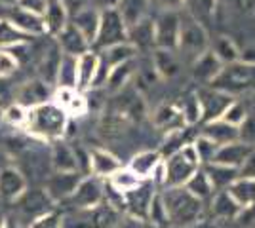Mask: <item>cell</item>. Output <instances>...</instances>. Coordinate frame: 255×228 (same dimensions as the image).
<instances>
[{
  "label": "cell",
  "mask_w": 255,
  "mask_h": 228,
  "mask_svg": "<svg viewBox=\"0 0 255 228\" xmlns=\"http://www.w3.org/2000/svg\"><path fill=\"white\" fill-rule=\"evenodd\" d=\"M160 196L166 207L168 225L173 228L196 227L204 219V202L185 186H166Z\"/></svg>",
  "instance_id": "1"
},
{
  "label": "cell",
  "mask_w": 255,
  "mask_h": 228,
  "mask_svg": "<svg viewBox=\"0 0 255 228\" xmlns=\"http://www.w3.org/2000/svg\"><path fill=\"white\" fill-rule=\"evenodd\" d=\"M69 116L55 101H48L38 107L27 109L25 130L40 141H61L69 126Z\"/></svg>",
  "instance_id": "2"
},
{
  "label": "cell",
  "mask_w": 255,
  "mask_h": 228,
  "mask_svg": "<svg viewBox=\"0 0 255 228\" xmlns=\"http://www.w3.org/2000/svg\"><path fill=\"white\" fill-rule=\"evenodd\" d=\"M202 167L194 145L189 143L164 160V186H185L192 175Z\"/></svg>",
  "instance_id": "3"
},
{
  "label": "cell",
  "mask_w": 255,
  "mask_h": 228,
  "mask_svg": "<svg viewBox=\"0 0 255 228\" xmlns=\"http://www.w3.org/2000/svg\"><path fill=\"white\" fill-rule=\"evenodd\" d=\"M181 17L179 27V42H177V52L181 57H185L187 61H194L198 59L204 52L210 50V38L200 21H196L189 11H185Z\"/></svg>",
  "instance_id": "4"
},
{
  "label": "cell",
  "mask_w": 255,
  "mask_h": 228,
  "mask_svg": "<svg viewBox=\"0 0 255 228\" xmlns=\"http://www.w3.org/2000/svg\"><path fill=\"white\" fill-rule=\"evenodd\" d=\"M15 223L21 228H29L42 215L53 211V200L46 190H25L15 202Z\"/></svg>",
  "instance_id": "5"
},
{
  "label": "cell",
  "mask_w": 255,
  "mask_h": 228,
  "mask_svg": "<svg viewBox=\"0 0 255 228\" xmlns=\"http://www.w3.org/2000/svg\"><path fill=\"white\" fill-rule=\"evenodd\" d=\"M255 80V67L242 63V61H236L231 65H223L221 73L215 76L210 86L225 91L229 95L238 93V91H244L246 87L252 86V82Z\"/></svg>",
  "instance_id": "6"
},
{
  "label": "cell",
  "mask_w": 255,
  "mask_h": 228,
  "mask_svg": "<svg viewBox=\"0 0 255 228\" xmlns=\"http://www.w3.org/2000/svg\"><path fill=\"white\" fill-rule=\"evenodd\" d=\"M122 42H128V25L124 17L118 10H103L94 46H97L99 50H105L109 46Z\"/></svg>",
  "instance_id": "7"
},
{
  "label": "cell",
  "mask_w": 255,
  "mask_h": 228,
  "mask_svg": "<svg viewBox=\"0 0 255 228\" xmlns=\"http://www.w3.org/2000/svg\"><path fill=\"white\" fill-rule=\"evenodd\" d=\"M67 221H71L69 228H115L118 225V211L113 204H99L96 207L78 209V213Z\"/></svg>",
  "instance_id": "8"
},
{
  "label": "cell",
  "mask_w": 255,
  "mask_h": 228,
  "mask_svg": "<svg viewBox=\"0 0 255 228\" xmlns=\"http://www.w3.org/2000/svg\"><path fill=\"white\" fill-rule=\"evenodd\" d=\"M179 27H181L179 11H171V10L160 11V15L154 19V48L177 52Z\"/></svg>",
  "instance_id": "9"
},
{
  "label": "cell",
  "mask_w": 255,
  "mask_h": 228,
  "mask_svg": "<svg viewBox=\"0 0 255 228\" xmlns=\"http://www.w3.org/2000/svg\"><path fill=\"white\" fill-rule=\"evenodd\" d=\"M103 198H105V190L101 185V179L96 175H88V177H82L76 190L65 202L76 209H88V207L103 204Z\"/></svg>",
  "instance_id": "10"
},
{
  "label": "cell",
  "mask_w": 255,
  "mask_h": 228,
  "mask_svg": "<svg viewBox=\"0 0 255 228\" xmlns=\"http://www.w3.org/2000/svg\"><path fill=\"white\" fill-rule=\"evenodd\" d=\"M196 97L200 103V110H202V120L204 122H213L219 120L225 114V110L231 107L234 99L233 95L219 91L215 87H202L196 91Z\"/></svg>",
  "instance_id": "11"
},
{
  "label": "cell",
  "mask_w": 255,
  "mask_h": 228,
  "mask_svg": "<svg viewBox=\"0 0 255 228\" xmlns=\"http://www.w3.org/2000/svg\"><path fill=\"white\" fill-rule=\"evenodd\" d=\"M80 181H82V175L78 171H55L48 177L44 190L53 202H65L76 190Z\"/></svg>",
  "instance_id": "12"
},
{
  "label": "cell",
  "mask_w": 255,
  "mask_h": 228,
  "mask_svg": "<svg viewBox=\"0 0 255 228\" xmlns=\"http://www.w3.org/2000/svg\"><path fill=\"white\" fill-rule=\"evenodd\" d=\"M152 126L158 131L168 133V135L189 128L183 110L177 105H171V103H164V105H160L158 109L154 110V114H152Z\"/></svg>",
  "instance_id": "13"
},
{
  "label": "cell",
  "mask_w": 255,
  "mask_h": 228,
  "mask_svg": "<svg viewBox=\"0 0 255 228\" xmlns=\"http://www.w3.org/2000/svg\"><path fill=\"white\" fill-rule=\"evenodd\" d=\"M52 84L44 82L42 78H34L25 82L19 89H17V105H21L25 109H32V107H38L42 103L52 101L53 91L50 89Z\"/></svg>",
  "instance_id": "14"
},
{
  "label": "cell",
  "mask_w": 255,
  "mask_h": 228,
  "mask_svg": "<svg viewBox=\"0 0 255 228\" xmlns=\"http://www.w3.org/2000/svg\"><path fill=\"white\" fill-rule=\"evenodd\" d=\"M52 101H55L67 112L69 118H82L84 114H88V109H90L86 95L76 87H57Z\"/></svg>",
  "instance_id": "15"
},
{
  "label": "cell",
  "mask_w": 255,
  "mask_h": 228,
  "mask_svg": "<svg viewBox=\"0 0 255 228\" xmlns=\"http://www.w3.org/2000/svg\"><path fill=\"white\" fill-rule=\"evenodd\" d=\"M154 188H150L149 181H145L143 185L128 192V194L122 196V207L126 209L131 217H135L137 221H147V213H149V206L150 200H152V192Z\"/></svg>",
  "instance_id": "16"
},
{
  "label": "cell",
  "mask_w": 255,
  "mask_h": 228,
  "mask_svg": "<svg viewBox=\"0 0 255 228\" xmlns=\"http://www.w3.org/2000/svg\"><path fill=\"white\" fill-rule=\"evenodd\" d=\"M8 8V15L6 19L17 27L21 33L29 34V36H42L46 34V23H44V17L40 15H34L31 11L21 10L17 6H6Z\"/></svg>",
  "instance_id": "17"
},
{
  "label": "cell",
  "mask_w": 255,
  "mask_h": 228,
  "mask_svg": "<svg viewBox=\"0 0 255 228\" xmlns=\"http://www.w3.org/2000/svg\"><path fill=\"white\" fill-rule=\"evenodd\" d=\"M97 75H99V54L96 52H86L78 57L76 65V89L78 91H88L96 86Z\"/></svg>",
  "instance_id": "18"
},
{
  "label": "cell",
  "mask_w": 255,
  "mask_h": 228,
  "mask_svg": "<svg viewBox=\"0 0 255 228\" xmlns=\"http://www.w3.org/2000/svg\"><path fill=\"white\" fill-rule=\"evenodd\" d=\"M27 190V179L19 169L6 165L0 169V200L15 202Z\"/></svg>",
  "instance_id": "19"
},
{
  "label": "cell",
  "mask_w": 255,
  "mask_h": 228,
  "mask_svg": "<svg viewBox=\"0 0 255 228\" xmlns=\"http://www.w3.org/2000/svg\"><path fill=\"white\" fill-rule=\"evenodd\" d=\"M254 151V145H248L244 141L229 143V145L219 147V151H217L215 158H213V163H221V165H229V167H234V169H240L242 163L248 160V156Z\"/></svg>",
  "instance_id": "20"
},
{
  "label": "cell",
  "mask_w": 255,
  "mask_h": 228,
  "mask_svg": "<svg viewBox=\"0 0 255 228\" xmlns=\"http://www.w3.org/2000/svg\"><path fill=\"white\" fill-rule=\"evenodd\" d=\"M57 44H59V52L67 55H73V57H80L82 54L92 50V44L84 38V34L76 29L73 23L69 21L61 33L55 36Z\"/></svg>",
  "instance_id": "21"
},
{
  "label": "cell",
  "mask_w": 255,
  "mask_h": 228,
  "mask_svg": "<svg viewBox=\"0 0 255 228\" xmlns=\"http://www.w3.org/2000/svg\"><path fill=\"white\" fill-rule=\"evenodd\" d=\"M122 167L120 158L115 156L111 151L107 149H92L90 151V175H96L99 179L103 177H111L113 173H117Z\"/></svg>",
  "instance_id": "22"
},
{
  "label": "cell",
  "mask_w": 255,
  "mask_h": 228,
  "mask_svg": "<svg viewBox=\"0 0 255 228\" xmlns=\"http://www.w3.org/2000/svg\"><path fill=\"white\" fill-rule=\"evenodd\" d=\"M164 162L162 160V154L158 151H141L137 154L131 156V160L128 163L126 167L129 171L137 175L139 179L143 181H150L154 171L158 169V165Z\"/></svg>",
  "instance_id": "23"
},
{
  "label": "cell",
  "mask_w": 255,
  "mask_h": 228,
  "mask_svg": "<svg viewBox=\"0 0 255 228\" xmlns=\"http://www.w3.org/2000/svg\"><path fill=\"white\" fill-rule=\"evenodd\" d=\"M200 135L212 139L219 147H223V145H229V143L240 141V128L219 118V120H213V122H206V126H204Z\"/></svg>",
  "instance_id": "24"
},
{
  "label": "cell",
  "mask_w": 255,
  "mask_h": 228,
  "mask_svg": "<svg viewBox=\"0 0 255 228\" xmlns=\"http://www.w3.org/2000/svg\"><path fill=\"white\" fill-rule=\"evenodd\" d=\"M150 63L154 67L156 75H158L160 80H171L179 75V57L175 52L171 50H162V48H154L152 52V57H150Z\"/></svg>",
  "instance_id": "25"
},
{
  "label": "cell",
  "mask_w": 255,
  "mask_h": 228,
  "mask_svg": "<svg viewBox=\"0 0 255 228\" xmlns=\"http://www.w3.org/2000/svg\"><path fill=\"white\" fill-rule=\"evenodd\" d=\"M221 69H223V63L215 57L212 50L204 52L198 59L192 61V76L194 80L204 82V84H212L215 76L221 73Z\"/></svg>",
  "instance_id": "26"
},
{
  "label": "cell",
  "mask_w": 255,
  "mask_h": 228,
  "mask_svg": "<svg viewBox=\"0 0 255 228\" xmlns=\"http://www.w3.org/2000/svg\"><path fill=\"white\" fill-rule=\"evenodd\" d=\"M99 21H101V11L97 10V8H88V6H86L84 10L76 11L75 15H73V19H71V23L84 34V38L92 46L96 42L97 31H99Z\"/></svg>",
  "instance_id": "27"
},
{
  "label": "cell",
  "mask_w": 255,
  "mask_h": 228,
  "mask_svg": "<svg viewBox=\"0 0 255 228\" xmlns=\"http://www.w3.org/2000/svg\"><path fill=\"white\" fill-rule=\"evenodd\" d=\"M128 42L135 50H150L154 46V21L143 17L135 25L128 27Z\"/></svg>",
  "instance_id": "28"
},
{
  "label": "cell",
  "mask_w": 255,
  "mask_h": 228,
  "mask_svg": "<svg viewBox=\"0 0 255 228\" xmlns=\"http://www.w3.org/2000/svg\"><path fill=\"white\" fill-rule=\"evenodd\" d=\"M227 192L231 194V198L242 209L255 206V179L238 175V179L231 183V186L227 188Z\"/></svg>",
  "instance_id": "29"
},
{
  "label": "cell",
  "mask_w": 255,
  "mask_h": 228,
  "mask_svg": "<svg viewBox=\"0 0 255 228\" xmlns=\"http://www.w3.org/2000/svg\"><path fill=\"white\" fill-rule=\"evenodd\" d=\"M135 75V59H129L126 63H120L115 69L109 71V76L105 80V87L111 93H118L122 91L126 84H129L131 76Z\"/></svg>",
  "instance_id": "30"
},
{
  "label": "cell",
  "mask_w": 255,
  "mask_h": 228,
  "mask_svg": "<svg viewBox=\"0 0 255 228\" xmlns=\"http://www.w3.org/2000/svg\"><path fill=\"white\" fill-rule=\"evenodd\" d=\"M210 202H212V215L217 219L231 221V219H238V215L242 213V207L234 202L227 190L215 192Z\"/></svg>",
  "instance_id": "31"
},
{
  "label": "cell",
  "mask_w": 255,
  "mask_h": 228,
  "mask_svg": "<svg viewBox=\"0 0 255 228\" xmlns=\"http://www.w3.org/2000/svg\"><path fill=\"white\" fill-rule=\"evenodd\" d=\"M204 171L206 175L210 177V181H212L213 188H215V192H219V190H227L233 181L238 179V169H234V167H229V165H221V163H204Z\"/></svg>",
  "instance_id": "32"
},
{
  "label": "cell",
  "mask_w": 255,
  "mask_h": 228,
  "mask_svg": "<svg viewBox=\"0 0 255 228\" xmlns=\"http://www.w3.org/2000/svg\"><path fill=\"white\" fill-rule=\"evenodd\" d=\"M52 163L55 171H78V162H76L75 149L65 145L63 141H55L52 149Z\"/></svg>",
  "instance_id": "33"
},
{
  "label": "cell",
  "mask_w": 255,
  "mask_h": 228,
  "mask_svg": "<svg viewBox=\"0 0 255 228\" xmlns=\"http://www.w3.org/2000/svg\"><path fill=\"white\" fill-rule=\"evenodd\" d=\"M69 11L63 8V4L59 0H52L48 10L44 13V23H46V33L57 36V34L63 31L69 23Z\"/></svg>",
  "instance_id": "34"
},
{
  "label": "cell",
  "mask_w": 255,
  "mask_h": 228,
  "mask_svg": "<svg viewBox=\"0 0 255 228\" xmlns=\"http://www.w3.org/2000/svg\"><path fill=\"white\" fill-rule=\"evenodd\" d=\"M143 183L145 181L139 179L137 175L133 171H129L128 167H120L117 173H113L109 177V186H111V190L118 192V196H124L128 192H131V190H135Z\"/></svg>",
  "instance_id": "35"
},
{
  "label": "cell",
  "mask_w": 255,
  "mask_h": 228,
  "mask_svg": "<svg viewBox=\"0 0 255 228\" xmlns=\"http://www.w3.org/2000/svg\"><path fill=\"white\" fill-rule=\"evenodd\" d=\"M212 50L215 57L223 63V65H231V63H236V61H240V50H238V46L234 44L233 38H229V36H217L212 44Z\"/></svg>",
  "instance_id": "36"
},
{
  "label": "cell",
  "mask_w": 255,
  "mask_h": 228,
  "mask_svg": "<svg viewBox=\"0 0 255 228\" xmlns=\"http://www.w3.org/2000/svg\"><path fill=\"white\" fill-rule=\"evenodd\" d=\"M185 188H187L189 192H192L198 200H202V202H210L213 198V194H215V188H213L210 177L204 171V167H200V169L187 181Z\"/></svg>",
  "instance_id": "37"
},
{
  "label": "cell",
  "mask_w": 255,
  "mask_h": 228,
  "mask_svg": "<svg viewBox=\"0 0 255 228\" xmlns=\"http://www.w3.org/2000/svg\"><path fill=\"white\" fill-rule=\"evenodd\" d=\"M76 65H78V57L61 54L55 76L57 87H76Z\"/></svg>",
  "instance_id": "38"
},
{
  "label": "cell",
  "mask_w": 255,
  "mask_h": 228,
  "mask_svg": "<svg viewBox=\"0 0 255 228\" xmlns=\"http://www.w3.org/2000/svg\"><path fill=\"white\" fill-rule=\"evenodd\" d=\"M27 42H31V36L29 34L21 33L6 17H0V50L2 48H15L19 44H27Z\"/></svg>",
  "instance_id": "39"
},
{
  "label": "cell",
  "mask_w": 255,
  "mask_h": 228,
  "mask_svg": "<svg viewBox=\"0 0 255 228\" xmlns=\"http://www.w3.org/2000/svg\"><path fill=\"white\" fill-rule=\"evenodd\" d=\"M149 0H120L118 4V11L124 17L128 27L135 25L137 21H141L145 17V10H147Z\"/></svg>",
  "instance_id": "40"
},
{
  "label": "cell",
  "mask_w": 255,
  "mask_h": 228,
  "mask_svg": "<svg viewBox=\"0 0 255 228\" xmlns=\"http://www.w3.org/2000/svg\"><path fill=\"white\" fill-rule=\"evenodd\" d=\"M183 6L196 21H210L215 13V0H183Z\"/></svg>",
  "instance_id": "41"
},
{
  "label": "cell",
  "mask_w": 255,
  "mask_h": 228,
  "mask_svg": "<svg viewBox=\"0 0 255 228\" xmlns=\"http://www.w3.org/2000/svg\"><path fill=\"white\" fill-rule=\"evenodd\" d=\"M147 223L154 225V227H166L168 225V215H166V207H164V202H162V196L154 194L152 200H150L149 206V213H147Z\"/></svg>",
  "instance_id": "42"
},
{
  "label": "cell",
  "mask_w": 255,
  "mask_h": 228,
  "mask_svg": "<svg viewBox=\"0 0 255 228\" xmlns=\"http://www.w3.org/2000/svg\"><path fill=\"white\" fill-rule=\"evenodd\" d=\"M192 145H194V149H196V154H198V158H200L202 165L204 163L213 162L215 154H217V151H219V145L213 143L212 139H208V137H204V135H200Z\"/></svg>",
  "instance_id": "43"
},
{
  "label": "cell",
  "mask_w": 255,
  "mask_h": 228,
  "mask_svg": "<svg viewBox=\"0 0 255 228\" xmlns=\"http://www.w3.org/2000/svg\"><path fill=\"white\" fill-rule=\"evenodd\" d=\"M179 109L183 110L185 120H187V124H189V126H192V124H196V122H200V120H202V110H200V103H198L196 93L185 99V103L181 105Z\"/></svg>",
  "instance_id": "44"
},
{
  "label": "cell",
  "mask_w": 255,
  "mask_h": 228,
  "mask_svg": "<svg viewBox=\"0 0 255 228\" xmlns=\"http://www.w3.org/2000/svg\"><path fill=\"white\" fill-rule=\"evenodd\" d=\"M248 118V112H246V107L242 103H238V101H233L231 103V107L225 110V114L221 116V120L225 122H229V124H233V126H242Z\"/></svg>",
  "instance_id": "45"
},
{
  "label": "cell",
  "mask_w": 255,
  "mask_h": 228,
  "mask_svg": "<svg viewBox=\"0 0 255 228\" xmlns=\"http://www.w3.org/2000/svg\"><path fill=\"white\" fill-rule=\"evenodd\" d=\"M19 67V61L15 59V55L11 52L0 50V78H8L11 76Z\"/></svg>",
  "instance_id": "46"
},
{
  "label": "cell",
  "mask_w": 255,
  "mask_h": 228,
  "mask_svg": "<svg viewBox=\"0 0 255 228\" xmlns=\"http://www.w3.org/2000/svg\"><path fill=\"white\" fill-rule=\"evenodd\" d=\"M25 120H27V109L21 105H11L8 110H4V122H8L11 126L25 128Z\"/></svg>",
  "instance_id": "47"
},
{
  "label": "cell",
  "mask_w": 255,
  "mask_h": 228,
  "mask_svg": "<svg viewBox=\"0 0 255 228\" xmlns=\"http://www.w3.org/2000/svg\"><path fill=\"white\" fill-rule=\"evenodd\" d=\"M50 2H52V0H17L15 6L21 8V10L31 11V13H34V15L44 17V13H46V10H48Z\"/></svg>",
  "instance_id": "48"
},
{
  "label": "cell",
  "mask_w": 255,
  "mask_h": 228,
  "mask_svg": "<svg viewBox=\"0 0 255 228\" xmlns=\"http://www.w3.org/2000/svg\"><path fill=\"white\" fill-rule=\"evenodd\" d=\"M29 228H63V217L57 211H50L40 219H36Z\"/></svg>",
  "instance_id": "49"
},
{
  "label": "cell",
  "mask_w": 255,
  "mask_h": 228,
  "mask_svg": "<svg viewBox=\"0 0 255 228\" xmlns=\"http://www.w3.org/2000/svg\"><path fill=\"white\" fill-rule=\"evenodd\" d=\"M240 177H250V179H255V151L248 156V160L242 163V167L238 169Z\"/></svg>",
  "instance_id": "50"
},
{
  "label": "cell",
  "mask_w": 255,
  "mask_h": 228,
  "mask_svg": "<svg viewBox=\"0 0 255 228\" xmlns=\"http://www.w3.org/2000/svg\"><path fill=\"white\" fill-rule=\"evenodd\" d=\"M150 4L158 6L162 11L171 10V11H177L179 8H183V0H149Z\"/></svg>",
  "instance_id": "51"
},
{
  "label": "cell",
  "mask_w": 255,
  "mask_h": 228,
  "mask_svg": "<svg viewBox=\"0 0 255 228\" xmlns=\"http://www.w3.org/2000/svg\"><path fill=\"white\" fill-rule=\"evenodd\" d=\"M61 4H63V8L69 11V15H75L76 11L84 10L86 4H88V0H59Z\"/></svg>",
  "instance_id": "52"
},
{
  "label": "cell",
  "mask_w": 255,
  "mask_h": 228,
  "mask_svg": "<svg viewBox=\"0 0 255 228\" xmlns=\"http://www.w3.org/2000/svg\"><path fill=\"white\" fill-rule=\"evenodd\" d=\"M94 8H97L99 11L103 10H118V4L120 0H94Z\"/></svg>",
  "instance_id": "53"
},
{
  "label": "cell",
  "mask_w": 255,
  "mask_h": 228,
  "mask_svg": "<svg viewBox=\"0 0 255 228\" xmlns=\"http://www.w3.org/2000/svg\"><path fill=\"white\" fill-rule=\"evenodd\" d=\"M4 228H21L15 221H6V225H4Z\"/></svg>",
  "instance_id": "54"
},
{
  "label": "cell",
  "mask_w": 255,
  "mask_h": 228,
  "mask_svg": "<svg viewBox=\"0 0 255 228\" xmlns=\"http://www.w3.org/2000/svg\"><path fill=\"white\" fill-rule=\"evenodd\" d=\"M15 2H17V0H0L2 6H15Z\"/></svg>",
  "instance_id": "55"
},
{
  "label": "cell",
  "mask_w": 255,
  "mask_h": 228,
  "mask_svg": "<svg viewBox=\"0 0 255 228\" xmlns=\"http://www.w3.org/2000/svg\"><path fill=\"white\" fill-rule=\"evenodd\" d=\"M6 221H8V219L4 217V213L0 211V228H4V225H6Z\"/></svg>",
  "instance_id": "56"
},
{
  "label": "cell",
  "mask_w": 255,
  "mask_h": 228,
  "mask_svg": "<svg viewBox=\"0 0 255 228\" xmlns=\"http://www.w3.org/2000/svg\"><path fill=\"white\" fill-rule=\"evenodd\" d=\"M141 228H158V227H154V225H150V223H145Z\"/></svg>",
  "instance_id": "57"
},
{
  "label": "cell",
  "mask_w": 255,
  "mask_h": 228,
  "mask_svg": "<svg viewBox=\"0 0 255 228\" xmlns=\"http://www.w3.org/2000/svg\"><path fill=\"white\" fill-rule=\"evenodd\" d=\"M2 122H4V110L0 109V124H2Z\"/></svg>",
  "instance_id": "58"
},
{
  "label": "cell",
  "mask_w": 255,
  "mask_h": 228,
  "mask_svg": "<svg viewBox=\"0 0 255 228\" xmlns=\"http://www.w3.org/2000/svg\"><path fill=\"white\" fill-rule=\"evenodd\" d=\"M0 109H2V99H0Z\"/></svg>",
  "instance_id": "59"
}]
</instances>
